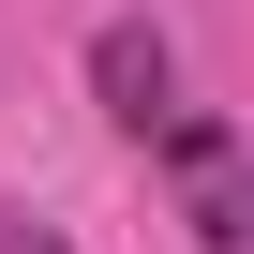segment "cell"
Instances as JSON below:
<instances>
[{
    "label": "cell",
    "instance_id": "1",
    "mask_svg": "<svg viewBox=\"0 0 254 254\" xmlns=\"http://www.w3.org/2000/svg\"><path fill=\"white\" fill-rule=\"evenodd\" d=\"M150 150H165V194H180V224H194L209 254H254V150L224 135V120H194V105H180Z\"/></svg>",
    "mask_w": 254,
    "mask_h": 254
},
{
    "label": "cell",
    "instance_id": "2",
    "mask_svg": "<svg viewBox=\"0 0 254 254\" xmlns=\"http://www.w3.org/2000/svg\"><path fill=\"white\" fill-rule=\"evenodd\" d=\"M90 90H105L120 135H165V120H180V45H165L150 15H105V30H90Z\"/></svg>",
    "mask_w": 254,
    "mask_h": 254
},
{
    "label": "cell",
    "instance_id": "3",
    "mask_svg": "<svg viewBox=\"0 0 254 254\" xmlns=\"http://www.w3.org/2000/svg\"><path fill=\"white\" fill-rule=\"evenodd\" d=\"M0 254H75L60 224H30V209H0Z\"/></svg>",
    "mask_w": 254,
    "mask_h": 254
}]
</instances>
